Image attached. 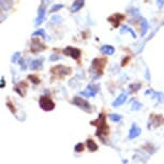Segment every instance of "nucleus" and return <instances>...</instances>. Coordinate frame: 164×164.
<instances>
[{"instance_id":"obj_1","label":"nucleus","mask_w":164,"mask_h":164,"mask_svg":"<svg viewBox=\"0 0 164 164\" xmlns=\"http://www.w3.org/2000/svg\"><path fill=\"white\" fill-rule=\"evenodd\" d=\"M91 124L97 126L98 130H97V136L100 137L101 139H104L109 133V126L106 124V117L104 114H100L99 118L94 121H91Z\"/></svg>"},{"instance_id":"obj_2","label":"nucleus","mask_w":164,"mask_h":164,"mask_svg":"<svg viewBox=\"0 0 164 164\" xmlns=\"http://www.w3.org/2000/svg\"><path fill=\"white\" fill-rule=\"evenodd\" d=\"M105 65V59H100L96 58L92 60V63H91V71L97 74L96 77H99L102 75V69Z\"/></svg>"},{"instance_id":"obj_3","label":"nucleus","mask_w":164,"mask_h":164,"mask_svg":"<svg viewBox=\"0 0 164 164\" xmlns=\"http://www.w3.org/2000/svg\"><path fill=\"white\" fill-rule=\"evenodd\" d=\"M40 106L41 109L43 111H52V109H55V103L52 99H50V96H42L40 98Z\"/></svg>"},{"instance_id":"obj_4","label":"nucleus","mask_w":164,"mask_h":164,"mask_svg":"<svg viewBox=\"0 0 164 164\" xmlns=\"http://www.w3.org/2000/svg\"><path fill=\"white\" fill-rule=\"evenodd\" d=\"M46 3L47 0H42V3H41V6L38 10V16L35 18V26L41 25L42 23L44 22V18H45V14H46Z\"/></svg>"},{"instance_id":"obj_5","label":"nucleus","mask_w":164,"mask_h":164,"mask_svg":"<svg viewBox=\"0 0 164 164\" xmlns=\"http://www.w3.org/2000/svg\"><path fill=\"white\" fill-rule=\"evenodd\" d=\"M73 103H74L76 106H78V107H81L82 109H84V111H88V113L91 111V105H90V103L88 102L87 100H84V99H82V98H80V97H76V98H74V100H73Z\"/></svg>"},{"instance_id":"obj_6","label":"nucleus","mask_w":164,"mask_h":164,"mask_svg":"<svg viewBox=\"0 0 164 164\" xmlns=\"http://www.w3.org/2000/svg\"><path fill=\"white\" fill-rule=\"evenodd\" d=\"M63 54L67 56H70V57H72L73 59H80V57H81V55H82V52L80 48L68 46L63 50Z\"/></svg>"},{"instance_id":"obj_7","label":"nucleus","mask_w":164,"mask_h":164,"mask_svg":"<svg viewBox=\"0 0 164 164\" xmlns=\"http://www.w3.org/2000/svg\"><path fill=\"white\" fill-rule=\"evenodd\" d=\"M52 73L53 74H56V75H69L70 73H71V69L70 68H67V67H65V65H56V67H54L53 69H52Z\"/></svg>"},{"instance_id":"obj_8","label":"nucleus","mask_w":164,"mask_h":164,"mask_svg":"<svg viewBox=\"0 0 164 164\" xmlns=\"http://www.w3.org/2000/svg\"><path fill=\"white\" fill-rule=\"evenodd\" d=\"M46 48L45 45L43 43H41L40 40H38V39H32L31 41V45H30V50L32 53H38V52H40V50H44Z\"/></svg>"},{"instance_id":"obj_9","label":"nucleus","mask_w":164,"mask_h":164,"mask_svg":"<svg viewBox=\"0 0 164 164\" xmlns=\"http://www.w3.org/2000/svg\"><path fill=\"white\" fill-rule=\"evenodd\" d=\"M97 91H98V87L94 86V85H89L84 91H82V94L85 96L86 98H90V97L96 96Z\"/></svg>"},{"instance_id":"obj_10","label":"nucleus","mask_w":164,"mask_h":164,"mask_svg":"<svg viewBox=\"0 0 164 164\" xmlns=\"http://www.w3.org/2000/svg\"><path fill=\"white\" fill-rule=\"evenodd\" d=\"M124 18V15H121V14H114V15H111V17H109L107 18V21L109 22H111L113 25H114V27H118V25L121 23V21Z\"/></svg>"},{"instance_id":"obj_11","label":"nucleus","mask_w":164,"mask_h":164,"mask_svg":"<svg viewBox=\"0 0 164 164\" xmlns=\"http://www.w3.org/2000/svg\"><path fill=\"white\" fill-rule=\"evenodd\" d=\"M139 134H141V128H139L137 124H133V126L131 127L130 131H129V138L133 139L138 136Z\"/></svg>"},{"instance_id":"obj_12","label":"nucleus","mask_w":164,"mask_h":164,"mask_svg":"<svg viewBox=\"0 0 164 164\" xmlns=\"http://www.w3.org/2000/svg\"><path fill=\"white\" fill-rule=\"evenodd\" d=\"M84 4H85V0H75L71 6V12L72 13L78 12L84 6Z\"/></svg>"},{"instance_id":"obj_13","label":"nucleus","mask_w":164,"mask_h":164,"mask_svg":"<svg viewBox=\"0 0 164 164\" xmlns=\"http://www.w3.org/2000/svg\"><path fill=\"white\" fill-rule=\"evenodd\" d=\"M141 34H142L143 37L147 33V31H148V22H147V19L144 18V17H141Z\"/></svg>"},{"instance_id":"obj_14","label":"nucleus","mask_w":164,"mask_h":164,"mask_svg":"<svg viewBox=\"0 0 164 164\" xmlns=\"http://www.w3.org/2000/svg\"><path fill=\"white\" fill-rule=\"evenodd\" d=\"M100 50H101V53L104 54V55H113V54L115 53V48L114 46H111V45H103L101 48H100Z\"/></svg>"},{"instance_id":"obj_15","label":"nucleus","mask_w":164,"mask_h":164,"mask_svg":"<svg viewBox=\"0 0 164 164\" xmlns=\"http://www.w3.org/2000/svg\"><path fill=\"white\" fill-rule=\"evenodd\" d=\"M126 100H127V94H126V93H121L120 96L118 97L117 99L114 101V103H113V106L117 107V106L122 105V104L126 102Z\"/></svg>"},{"instance_id":"obj_16","label":"nucleus","mask_w":164,"mask_h":164,"mask_svg":"<svg viewBox=\"0 0 164 164\" xmlns=\"http://www.w3.org/2000/svg\"><path fill=\"white\" fill-rule=\"evenodd\" d=\"M14 1L13 0H1V9L3 11H8L12 8Z\"/></svg>"},{"instance_id":"obj_17","label":"nucleus","mask_w":164,"mask_h":164,"mask_svg":"<svg viewBox=\"0 0 164 164\" xmlns=\"http://www.w3.org/2000/svg\"><path fill=\"white\" fill-rule=\"evenodd\" d=\"M37 35H39V37H42L43 39H45V40H50V37H48V35H47L44 29H38L37 31H34L33 33H32V37H37Z\"/></svg>"},{"instance_id":"obj_18","label":"nucleus","mask_w":164,"mask_h":164,"mask_svg":"<svg viewBox=\"0 0 164 164\" xmlns=\"http://www.w3.org/2000/svg\"><path fill=\"white\" fill-rule=\"evenodd\" d=\"M124 32H129V33L132 35V38L133 39H136V33L134 32V30L133 29H131L129 26H126V25H124L122 27H121V29H120V33L121 34H124Z\"/></svg>"},{"instance_id":"obj_19","label":"nucleus","mask_w":164,"mask_h":164,"mask_svg":"<svg viewBox=\"0 0 164 164\" xmlns=\"http://www.w3.org/2000/svg\"><path fill=\"white\" fill-rule=\"evenodd\" d=\"M42 59H34V60H32L30 63V68L32 69V70H37V69H40L41 67H42Z\"/></svg>"},{"instance_id":"obj_20","label":"nucleus","mask_w":164,"mask_h":164,"mask_svg":"<svg viewBox=\"0 0 164 164\" xmlns=\"http://www.w3.org/2000/svg\"><path fill=\"white\" fill-rule=\"evenodd\" d=\"M87 147H88V149H89L90 151H96V150H98V145H97L96 142L92 141V139H88L87 141Z\"/></svg>"},{"instance_id":"obj_21","label":"nucleus","mask_w":164,"mask_h":164,"mask_svg":"<svg viewBox=\"0 0 164 164\" xmlns=\"http://www.w3.org/2000/svg\"><path fill=\"white\" fill-rule=\"evenodd\" d=\"M109 119H111V121H114V122H118V121L121 119V116L117 114H111L109 115Z\"/></svg>"},{"instance_id":"obj_22","label":"nucleus","mask_w":164,"mask_h":164,"mask_svg":"<svg viewBox=\"0 0 164 164\" xmlns=\"http://www.w3.org/2000/svg\"><path fill=\"white\" fill-rule=\"evenodd\" d=\"M141 87H142L141 84H132V85H130V88H129V89H130L131 92H134V91H137Z\"/></svg>"},{"instance_id":"obj_23","label":"nucleus","mask_w":164,"mask_h":164,"mask_svg":"<svg viewBox=\"0 0 164 164\" xmlns=\"http://www.w3.org/2000/svg\"><path fill=\"white\" fill-rule=\"evenodd\" d=\"M62 8H63V4H54V6H52V9H50V13L57 12V11H59V10L62 9Z\"/></svg>"},{"instance_id":"obj_24","label":"nucleus","mask_w":164,"mask_h":164,"mask_svg":"<svg viewBox=\"0 0 164 164\" xmlns=\"http://www.w3.org/2000/svg\"><path fill=\"white\" fill-rule=\"evenodd\" d=\"M61 21H62L61 16H59V15H54L53 17H52V22L55 23V24H60Z\"/></svg>"},{"instance_id":"obj_25","label":"nucleus","mask_w":164,"mask_h":164,"mask_svg":"<svg viewBox=\"0 0 164 164\" xmlns=\"http://www.w3.org/2000/svg\"><path fill=\"white\" fill-rule=\"evenodd\" d=\"M84 149H85V146H84L83 143H80V144H77V145L75 146V151L82 152L84 151Z\"/></svg>"},{"instance_id":"obj_26","label":"nucleus","mask_w":164,"mask_h":164,"mask_svg":"<svg viewBox=\"0 0 164 164\" xmlns=\"http://www.w3.org/2000/svg\"><path fill=\"white\" fill-rule=\"evenodd\" d=\"M28 78L30 80V81H32L34 84H39L40 83V80H39V77L38 76H35V75H29L28 76Z\"/></svg>"},{"instance_id":"obj_27","label":"nucleus","mask_w":164,"mask_h":164,"mask_svg":"<svg viewBox=\"0 0 164 164\" xmlns=\"http://www.w3.org/2000/svg\"><path fill=\"white\" fill-rule=\"evenodd\" d=\"M21 56V53L19 52H16L14 55H13V57H12V62H16L17 60H18V57Z\"/></svg>"},{"instance_id":"obj_28","label":"nucleus","mask_w":164,"mask_h":164,"mask_svg":"<svg viewBox=\"0 0 164 164\" xmlns=\"http://www.w3.org/2000/svg\"><path fill=\"white\" fill-rule=\"evenodd\" d=\"M57 59H60V57H59L58 55H56V54H53L52 57L50 58V61H55V60H57Z\"/></svg>"},{"instance_id":"obj_29","label":"nucleus","mask_w":164,"mask_h":164,"mask_svg":"<svg viewBox=\"0 0 164 164\" xmlns=\"http://www.w3.org/2000/svg\"><path fill=\"white\" fill-rule=\"evenodd\" d=\"M157 6L159 8H162L164 6V0H157Z\"/></svg>"}]
</instances>
